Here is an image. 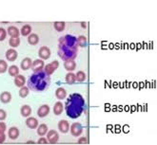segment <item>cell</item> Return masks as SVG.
<instances>
[{"label": "cell", "instance_id": "1", "mask_svg": "<svg viewBox=\"0 0 157 145\" xmlns=\"http://www.w3.org/2000/svg\"><path fill=\"white\" fill-rule=\"evenodd\" d=\"M78 54L76 37L72 35H64L58 40V55L63 61L75 60Z\"/></svg>", "mask_w": 157, "mask_h": 145}, {"label": "cell", "instance_id": "2", "mask_svg": "<svg viewBox=\"0 0 157 145\" xmlns=\"http://www.w3.org/2000/svg\"><path fill=\"white\" fill-rule=\"evenodd\" d=\"M65 110L71 119H77L85 110L84 98L78 93L71 94L65 103Z\"/></svg>", "mask_w": 157, "mask_h": 145}, {"label": "cell", "instance_id": "3", "mask_svg": "<svg viewBox=\"0 0 157 145\" xmlns=\"http://www.w3.org/2000/svg\"><path fill=\"white\" fill-rule=\"evenodd\" d=\"M51 76L45 71L34 72V73L28 80V87L32 91L42 92L50 86Z\"/></svg>", "mask_w": 157, "mask_h": 145}, {"label": "cell", "instance_id": "4", "mask_svg": "<svg viewBox=\"0 0 157 145\" xmlns=\"http://www.w3.org/2000/svg\"><path fill=\"white\" fill-rule=\"evenodd\" d=\"M70 131L73 137H79V136L83 133V126L79 122H73L71 125Z\"/></svg>", "mask_w": 157, "mask_h": 145}, {"label": "cell", "instance_id": "5", "mask_svg": "<svg viewBox=\"0 0 157 145\" xmlns=\"http://www.w3.org/2000/svg\"><path fill=\"white\" fill-rule=\"evenodd\" d=\"M59 67V62L58 61H53L52 63H50V64H48L47 66L45 65V67H44V71L47 73L48 75H52L53 72L56 70Z\"/></svg>", "mask_w": 157, "mask_h": 145}, {"label": "cell", "instance_id": "6", "mask_svg": "<svg viewBox=\"0 0 157 145\" xmlns=\"http://www.w3.org/2000/svg\"><path fill=\"white\" fill-rule=\"evenodd\" d=\"M45 67V63H44V60H41V59H37V60H34L32 64V70L34 72H40V71H43Z\"/></svg>", "mask_w": 157, "mask_h": 145}, {"label": "cell", "instance_id": "7", "mask_svg": "<svg viewBox=\"0 0 157 145\" xmlns=\"http://www.w3.org/2000/svg\"><path fill=\"white\" fill-rule=\"evenodd\" d=\"M59 139V135L55 130H50L47 133V140L51 144H56Z\"/></svg>", "mask_w": 157, "mask_h": 145}, {"label": "cell", "instance_id": "8", "mask_svg": "<svg viewBox=\"0 0 157 145\" xmlns=\"http://www.w3.org/2000/svg\"><path fill=\"white\" fill-rule=\"evenodd\" d=\"M38 56L41 60H48L51 57V50L48 47L43 46L38 50Z\"/></svg>", "mask_w": 157, "mask_h": 145}, {"label": "cell", "instance_id": "9", "mask_svg": "<svg viewBox=\"0 0 157 145\" xmlns=\"http://www.w3.org/2000/svg\"><path fill=\"white\" fill-rule=\"evenodd\" d=\"M50 110H51V108H50V106L48 104H43V105H41L38 108V110H37V116L39 118H41V119H43V118L47 117L49 115Z\"/></svg>", "mask_w": 157, "mask_h": 145}, {"label": "cell", "instance_id": "10", "mask_svg": "<svg viewBox=\"0 0 157 145\" xmlns=\"http://www.w3.org/2000/svg\"><path fill=\"white\" fill-rule=\"evenodd\" d=\"M58 129L62 134H67L70 131V123L66 120H61L58 122Z\"/></svg>", "mask_w": 157, "mask_h": 145}, {"label": "cell", "instance_id": "11", "mask_svg": "<svg viewBox=\"0 0 157 145\" xmlns=\"http://www.w3.org/2000/svg\"><path fill=\"white\" fill-rule=\"evenodd\" d=\"M7 33L9 34L11 38H19V35H20V31L18 30L16 27L14 26H11L8 28Z\"/></svg>", "mask_w": 157, "mask_h": 145}, {"label": "cell", "instance_id": "12", "mask_svg": "<svg viewBox=\"0 0 157 145\" xmlns=\"http://www.w3.org/2000/svg\"><path fill=\"white\" fill-rule=\"evenodd\" d=\"M17 56H18V53L13 49H10L6 51V58L9 62H14L17 59Z\"/></svg>", "mask_w": 157, "mask_h": 145}, {"label": "cell", "instance_id": "13", "mask_svg": "<svg viewBox=\"0 0 157 145\" xmlns=\"http://www.w3.org/2000/svg\"><path fill=\"white\" fill-rule=\"evenodd\" d=\"M8 136L12 140H17L18 137H19V129H18L17 127H15V126H13V127H11L10 129H9Z\"/></svg>", "mask_w": 157, "mask_h": 145}, {"label": "cell", "instance_id": "14", "mask_svg": "<svg viewBox=\"0 0 157 145\" xmlns=\"http://www.w3.org/2000/svg\"><path fill=\"white\" fill-rule=\"evenodd\" d=\"M26 125L30 129H36L38 126V121L33 117H28V119L26 120Z\"/></svg>", "mask_w": 157, "mask_h": 145}, {"label": "cell", "instance_id": "15", "mask_svg": "<svg viewBox=\"0 0 157 145\" xmlns=\"http://www.w3.org/2000/svg\"><path fill=\"white\" fill-rule=\"evenodd\" d=\"M64 67H65V69L68 70L69 72H72L76 68V63L75 60L65 61V63H64Z\"/></svg>", "mask_w": 157, "mask_h": 145}, {"label": "cell", "instance_id": "16", "mask_svg": "<svg viewBox=\"0 0 157 145\" xmlns=\"http://www.w3.org/2000/svg\"><path fill=\"white\" fill-rule=\"evenodd\" d=\"M20 113H21V116L24 117V118H28L30 117L31 114H32V107L28 104H24L21 106L20 108Z\"/></svg>", "mask_w": 157, "mask_h": 145}, {"label": "cell", "instance_id": "17", "mask_svg": "<svg viewBox=\"0 0 157 145\" xmlns=\"http://www.w3.org/2000/svg\"><path fill=\"white\" fill-rule=\"evenodd\" d=\"M0 101L2 103H9L12 101V94L8 91H4L0 94Z\"/></svg>", "mask_w": 157, "mask_h": 145}, {"label": "cell", "instance_id": "18", "mask_svg": "<svg viewBox=\"0 0 157 145\" xmlns=\"http://www.w3.org/2000/svg\"><path fill=\"white\" fill-rule=\"evenodd\" d=\"M32 64H33V62H32V59L29 58V57H26L24 58L22 61H21V68L23 70H28V69H30L32 67Z\"/></svg>", "mask_w": 157, "mask_h": 145}, {"label": "cell", "instance_id": "19", "mask_svg": "<svg viewBox=\"0 0 157 145\" xmlns=\"http://www.w3.org/2000/svg\"><path fill=\"white\" fill-rule=\"evenodd\" d=\"M25 83H26V78L23 75L18 74L16 77H14V85L17 87H22V86H24L25 85Z\"/></svg>", "mask_w": 157, "mask_h": 145}, {"label": "cell", "instance_id": "20", "mask_svg": "<svg viewBox=\"0 0 157 145\" xmlns=\"http://www.w3.org/2000/svg\"><path fill=\"white\" fill-rule=\"evenodd\" d=\"M28 43L32 46H35L39 43V36L35 33H31L29 36H28Z\"/></svg>", "mask_w": 157, "mask_h": 145}, {"label": "cell", "instance_id": "21", "mask_svg": "<svg viewBox=\"0 0 157 145\" xmlns=\"http://www.w3.org/2000/svg\"><path fill=\"white\" fill-rule=\"evenodd\" d=\"M67 96V91L65 88L63 87H58L56 90H55V97H56L58 100H63L65 99Z\"/></svg>", "mask_w": 157, "mask_h": 145}, {"label": "cell", "instance_id": "22", "mask_svg": "<svg viewBox=\"0 0 157 145\" xmlns=\"http://www.w3.org/2000/svg\"><path fill=\"white\" fill-rule=\"evenodd\" d=\"M63 109H64V106H63V103L61 102L55 103V104L53 106V114L56 115V116H59L62 114Z\"/></svg>", "mask_w": 157, "mask_h": 145}, {"label": "cell", "instance_id": "23", "mask_svg": "<svg viewBox=\"0 0 157 145\" xmlns=\"http://www.w3.org/2000/svg\"><path fill=\"white\" fill-rule=\"evenodd\" d=\"M49 129H48V125L45 124V123H42L40 125L37 126V134L41 137H44L45 135H47Z\"/></svg>", "mask_w": 157, "mask_h": 145}, {"label": "cell", "instance_id": "24", "mask_svg": "<svg viewBox=\"0 0 157 145\" xmlns=\"http://www.w3.org/2000/svg\"><path fill=\"white\" fill-rule=\"evenodd\" d=\"M8 72H9V75L12 76V77H16L18 74H19V68H18L17 66L15 65H13L9 67L8 69Z\"/></svg>", "mask_w": 157, "mask_h": 145}, {"label": "cell", "instance_id": "25", "mask_svg": "<svg viewBox=\"0 0 157 145\" xmlns=\"http://www.w3.org/2000/svg\"><path fill=\"white\" fill-rule=\"evenodd\" d=\"M76 40H77V46L78 47H80V48H86L87 47L88 41H87V38L84 35L78 36V38H76Z\"/></svg>", "mask_w": 157, "mask_h": 145}, {"label": "cell", "instance_id": "26", "mask_svg": "<svg viewBox=\"0 0 157 145\" xmlns=\"http://www.w3.org/2000/svg\"><path fill=\"white\" fill-rule=\"evenodd\" d=\"M65 81L67 82V84L69 85H72L76 82V78H75V74L72 73V72H69V73L66 75L65 77Z\"/></svg>", "mask_w": 157, "mask_h": 145}, {"label": "cell", "instance_id": "27", "mask_svg": "<svg viewBox=\"0 0 157 145\" xmlns=\"http://www.w3.org/2000/svg\"><path fill=\"white\" fill-rule=\"evenodd\" d=\"M20 33L23 36H27V35L29 36L32 33V27L30 25H24L22 28H21Z\"/></svg>", "mask_w": 157, "mask_h": 145}, {"label": "cell", "instance_id": "28", "mask_svg": "<svg viewBox=\"0 0 157 145\" xmlns=\"http://www.w3.org/2000/svg\"><path fill=\"white\" fill-rule=\"evenodd\" d=\"M65 23L64 22H54V24H53V27H54V30L56 31H59V32H61V31H63L64 30H65Z\"/></svg>", "mask_w": 157, "mask_h": 145}, {"label": "cell", "instance_id": "29", "mask_svg": "<svg viewBox=\"0 0 157 145\" xmlns=\"http://www.w3.org/2000/svg\"><path fill=\"white\" fill-rule=\"evenodd\" d=\"M75 78H76V81L77 82H80V83H82V82H84L86 80V74H85V72L84 71H78L77 73L75 74Z\"/></svg>", "mask_w": 157, "mask_h": 145}, {"label": "cell", "instance_id": "30", "mask_svg": "<svg viewBox=\"0 0 157 145\" xmlns=\"http://www.w3.org/2000/svg\"><path fill=\"white\" fill-rule=\"evenodd\" d=\"M29 92H30V89H29V87H27V86H22V87H20V90H19V96L21 97V98H26L28 95H29Z\"/></svg>", "mask_w": 157, "mask_h": 145}, {"label": "cell", "instance_id": "31", "mask_svg": "<svg viewBox=\"0 0 157 145\" xmlns=\"http://www.w3.org/2000/svg\"><path fill=\"white\" fill-rule=\"evenodd\" d=\"M9 45L12 48H17L20 45V39L19 38H11L9 41Z\"/></svg>", "mask_w": 157, "mask_h": 145}, {"label": "cell", "instance_id": "32", "mask_svg": "<svg viewBox=\"0 0 157 145\" xmlns=\"http://www.w3.org/2000/svg\"><path fill=\"white\" fill-rule=\"evenodd\" d=\"M8 70V64L5 60H0V74L5 73Z\"/></svg>", "mask_w": 157, "mask_h": 145}, {"label": "cell", "instance_id": "33", "mask_svg": "<svg viewBox=\"0 0 157 145\" xmlns=\"http://www.w3.org/2000/svg\"><path fill=\"white\" fill-rule=\"evenodd\" d=\"M7 31L4 28H0V41H4L7 37Z\"/></svg>", "mask_w": 157, "mask_h": 145}, {"label": "cell", "instance_id": "34", "mask_svg": "<svg viewBox=\"0 0 157 145\" xmlns=\"http://www.w3.org/2000/svg\"><path fill=\"white\" fill-rule=\"evenodd\" d=\"M6 118H7V113H6V111L3 110V109H0V121H4V120L6 119Z\"/></svg>", "mask_w": 157, "mask_h": 145}, {"label": "cell", "instance_id": "35", "mask_svg": "<svg viewBox=\"0 0 157 145\" xmlns=\"http://www.w3.org/2000/svg\"><path fill=\"white\" fill-rule=\"evenodd\" d=\"M7 129V125L3 121H0V133H5Z\"/></svg>", "mask_w": 157, "mask_h": 145}, {"label": "cell", "instance_id": "36", "mask_svg": "<svg viewBox=\"0 0 157 145\" xmlns=\"http://www.w3.org/2000/svg\"><path fill=\"white\" fill-rule=\"evenodd\" d=\"M77 143H78V144H88V140H87L85 137H82V138H80V139L78 140Z\"/></svg>", "mask_w": 157, "mask_h": 145}, {"label": "cell", "instance_id": "37", "mask_svg": "<svg viewBox=\"0 0 157 145\" xmlns=\"http://www.w3.org/2000/svg\"><path fill=\"white\" fill-rule=\"evenodd\" d=\"M38 144H48L49 143V141H48V140L47 139H45V138H40L39 139V140H38V142H37Z\"/></svg>", "mask_w": 157, "mask_h": 145}, {"label": "cell", "instance_id": "38", "mask_svg": "<svg viewBox=\"0 0 157 145\" xmlns=\"http://www.w3.org/2000/svg\"><path fill=\"white\" fill-rule=\"evenodd\" d=\"M6 140V135L4 133H0V144L4 143Z\"/></svg>", "mask_w": 157, "mask_h": 145}, {"label": "cell", "instance_id": "39", "mask_svg": "<svg viewBox=\"0 0 157 145\" xmlns=\"http://www.w3.org/2000/svg\"><path fill=\"white\" fill-rule=\"evenodd\" d=\"M81 26L83 27V29H86V27H87L86 23H81Z\"/></svg>", "mask_w": 157, "mask_h": 145}, {"label": "cell", "instance_id": "40", "mask_svg": "<svg viewBox=\"0 0 157 145\" xmlns=\"http://www.w3.org/2000/svg\"><path fill=\"white\" fill-rule=\"evenodd\" d=\"M27 143H28V144H31V143H32V144H34L33 141H29V142H27Z\"/></svg>", "mask_w": 157, "mask_h": 145}]
</instances>
